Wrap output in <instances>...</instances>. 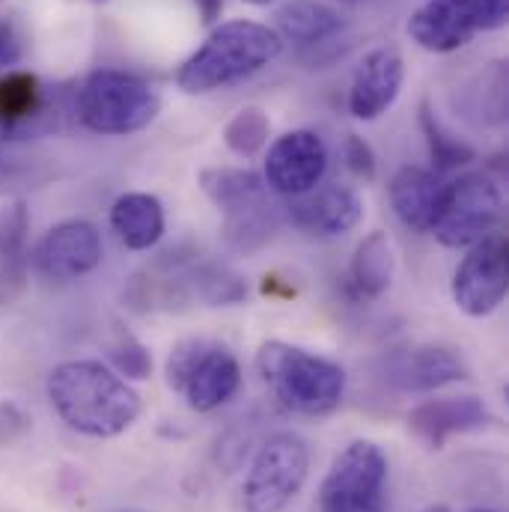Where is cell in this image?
<instances>
[{
    "instance_id": "22",
    "label": "cell",
    "mask_w": 509,
    "mask_h": 512,
    "mask_svg": "<svg viewBox=\"0 0 509 512\" xmlns=\"http://www.w3.org/2000/svg\"><path fill=\"white\" fill-rule=\"evenodd\" d=\"M197 182L200 191L212 200V206H218L224 215L251 209L268 200L265 179L248 167H206L200 170Z\"/></svg>"
},
{
    "instance_id": "24",
    "label": "cell",
    "mask_w": 509,
    "mask_h": 512,
    "mask_svg": "<svg viewBox=\"0 0 509 512\" xmlns=\"http://www.w3.org/2000/svg\"><path fill=\"white\" fill-rule=\"evenodd\" d=\"M420 128L426 134V143H429V155L435 161L438 170H456V167H465L471 161H477V152L474 146H468L462 137H456L450 128L444 126L435 111L429 108V102L420 105Z\"/></svg>"
},
{
    "instance_id": "4",
    "label": "cell",
    "mask_w": 509,
    "mask_h": 512,
    "mask_svg": "<svg viewBox=\"0 0 509 512\" xmlns=\"http://www.w3.org/2000/svg\"><path fill=\"white\" fill-rule=\"evenodd\" d=\"M161 111L158 90L126 69H96L75 93L78 123L102 137H126L143 131Z\"/></svg>"
},
{
    "instance_id": "36",
    "label": "cell",
    "mask_w": 509,
    "mask_h": 512,
    "mask_svg": "<svg viewBox=\"0 0 509 512\" xmlns=\"http://www.w3.org/2000/svg\"><path fill=\"white\" fill-rule=\"evenodd\" d=\"M471 512H495V510H471Z\"/></svg>"
},
{
    "instance_id": "30",
    "label": "cell",
    "mask_w": 509,
    "mask_h": 512,
    "mask_svg": "<svg viewBox=\"0 0 509 512\" xmlns=\"http://www.w3.org/2000/svg\"><path fill=\"white\" fill-rule=\"evenodd\" d=\"M24 30L18 24L15 15L0 18V69H9L15 63H21L24 57Z\"/></svg>"
},
{
    "instance_id": "31",
    "label": "cell",
    "mask_w": 509,
    "mask_h": 512,
    "mask_svg": "<svg viewBox=\"0 0 509 512\" xmlns=\"http://www.w3.org/2000/svg\"><path fill=\"white\" fill-rule=\"evenodd\" d=\"M27 432H30V417L15 402L0 399V447L21 441Z\"/></svg>"
},
{
    "instance_id": "9",
    "label": "cell",
    "mask_w": 509,
    "mask_h": 512,
    "mask_svg": "<svg viewBox=\"0 0 509 512\" xmlns=\"http://www.w3.org/2000/svg\"><path fill=\"white\" fill-rule=\"evenodd\" d=\"M387 456L373 441H352L319 489V512H384Z\"/></svg>"
},
{
    "instance_id": "19",
    "label": "cell",
    "mask_w": 509,
    "mask_h": 512,
    "mask_svg": "<svg viewBox=\"0 0 509 512\" xmlns=\"http://www.w3.org/2000/svg\"><path fill=\"white\" fill-rule=\"evenodd\" d=\"M111 230L128 251H152L164 239V206L158 197L131 191L111 206Z\"/></svg>"
},
{
    "instance_id": "7",
    "label": "cell",
    "mask_w": 509,
    "mask_h": 512,
    "mask_svg": "<svg viewBox=\"0 0 509 512\" xmlns=\"http://www.w3.org/2000/svg\"><path fill=\"white\" fill-rule=\"evenodd\" d=\"M310 474V447L295 432H277L256 450L242 486L245 512H283L304 489Z\"/></svg>"
},
{
    "instance_id": "25",
    "label": "cell",
    "mask_w": 509,
    "mask_h": 512,
    "mask_svg": "<svg viewBox=\"0 0 509 512\" xmlns=\"http://www.w3.org/2000/svg\"><path fill=\"white\" fill-rule=\"evenodd\" d=\"M271 233H274V209L268 206V200L259 203V206H251V209L230 212L227 224H224L227 242L236 251H245V254L262 248L271 239Z\"/></svg>"
},
{
    "instance_id": "18",
    "label": "cell",
    "mask_w": 509,
    "mask_h": 512,
    "mask_svg": "<svg viewBox=\"0 0 509 512\" xmlns=\"http://www.w3.org/2000/svg\"><path fill=\"white\" fill-rule=\"evenodd\" d=\"M444 182L435 170L426 167H399L387 185V197L390 206L396 212V218L417 233H429L438 200H441Z\"/></svg>"
},
{
    "instance_id": "17",
    "label": "cell",
    "mask_w": 509,
    "mask_h": 512,
    "mask_svg": "<svg viewBox=\"0 0 509 512\" xmlns=\"http://www.w3.org/2000/svg\"><path fill=\"white\" fill-rule=\"evenodd\" d=\"M468 379L462 358L444 346H417L393 358L387 382L402 393H432Z\"/></svg>"
},
{
    "instance_id": "5",
    "label": "cell",
    "mask_w": 509,
    "mask_h": 512,
    "mask_svg": "<svg viewBox=\"0 0 509 512\" xmlns=\"http://www.w3.org/2000/svg\"><path fill=\"white\" fill-rule=\"evenodd\" d=\"M504 221V194L489 173H462L447 182L429 233L450 251H468Z\"/></svg>"
},
{
    "instance_id": "3",
    "label": "cell",
    "mask_w": 509,
    "mask_h": 512,
    "mask_svg": "<svg viewBox=\"0 0 509 512\" xmlns=\"http://www.w3.org/2000/svg\"><path fill=\"white\" fill-rule=\"evenodd\" d=\"M256 370L271 399L292 414L325 417L337 411L346 396V373L340 364L280 340L259 346Z\"/></svg>"
},
{
    "instance_id": "34",
    "label": "cell",
    "mask_w": 509,
    "mask_h": 512,
    "mask_svg": "<svg viewBox=\"0 0 509 512\" xmlns=\"http://www.w3.org/2000/svg\"><path fill=\"white\" fill-rule=\"evenodd\" d=\"M245 3H251V6H271L274 0H245Z\"/></svg>"
},
{
    "instance_id": "11",
    "label": "cell",
    "mask_w": 509,
    "mask_h": 512,
    "mask_svg": "<svg viewBox=\"0 0 509 512\" xmlns=\"http://www.w3.org/2000/svg\"><path fill=\"white\" fill-rule=\"evenodd\" d=\"M328 173V146L310 128H295L280 134L265 155V185L292 200L313 191Z\"/></svg>"
},
{
    "instance_id": "29",
    "label": "cell",
    "mask_w": 509,
    "mask_h": 512,
    "mask_svg": "<svg viewBox=\"0 0 509 512\" xmlns=\"http://www.w3.org/2000/svg\"><path fill=\"white\" fill-rule=\"evenodd\" d=\"M343 158H346V167L358 179H364V182H373L376 179V152H373V146L364 137L349 134L346 143H343Z\"/></svg>"
},
{
    "instance_id": "27",
    "label": "cell",
    "mask_w": 509,
    "mask_h": 512,
    "mask_svg": "<svg viewBox=\"0 0 509 512\" xmlns=\"http://www.w3.org/2000/svg\"><path fill=\"white\" fill-rule=\"evenodd\" d=\"M197 289H200V295H203L209 304H236V301L245 298L242 280H239L233 271L218 268V265L197 271Z\"/></svg>"
},
{
    "instance_id": "2",
    "label": "cell",
    "mask_w": 509,
    "mask_h": 512,
    "mask_svg": "<svg viewBox=\"0 0 509 512\" xmlns=\"http://www.w3.org/2000/svg\"><path fill=\"white\" fill-rule=\"evenodd\" d=\"M283 51V39L274 27L259 21H224L206 42L179 66L176 84L188 96H203L224 90L271 66Z\"/></svg>"
},
{
    "instance_id": "26",
    "label": "cell",
    "mask_w": 509,
    "mask_h": 512,
    "mask_svg": "<svg viewBox=\"0 0 509 512\" xmlns=\"http://www.w3.org/2000/svg\"><path fill=\"white\" fill-rule=\"evenodd\" d=\"M268 134H271L268 114L259 111V108H242L224 128V143L239 158H254V155L262 152V146L268 143Z\"/></svg>"
},
{
    "instance_id": "35",
    "label": "cell",
    "mask_w": 509,
    "mask_h": 512,
    "mask_svg": "<svg viewBox=\"0 0 509 512\" xmlns=\"http://www.w3.org/2000/svg\"><path fill=\"white\" fill-rule=\"evenodd\" d=\"M340 3H361V0H340Z\"/></svg>"
},
{
    "instance_id": "14",
    "label": "cell",
    "mask_w": 509,
    "mask_h": 512,
    "mask_svg": "<svg viewBox=\"0 0 509 512\" xmlns=\"http://www.w3.org/2000/svg\"><path fill=\"white\" fill-rule=\"evenodd\" d=\"M289 218L298 230L322 239L352 233L364 218V200L355 188L340 182H319L313 191L289 200Z\"/></svg>"
},
{
    "instance_id": "8",
    "label": "cell",
    "mask_w": 509,
    "mask_h": 512,
    "mask_svg": "<svg viewBox=\"0 0 509 512\" xmlns=\"http://www.w3.org/2000/svg\"><path fill=\"white\" fill-rule=\"evenodd\" d=\"M507 21L509 0H426L411 12L408 36L429 54H453Z\"/></svg>"
},
{
    "instance_id": "21",
    "label": "cell",
    "mask_w": 509,
    "mask_h": 512,
    "mask_svg": "<svg viewBox=\"0 0 509 512\" xmlns=\"http://www.w3.org/2000/svg\"><path fill=\"white\" fill-rule=\"evenodd\" d=\"M30 215L21 200L0 206V304H9L27 280Z\"/></svg>"
},
{
    "instance_id": "37",
    "label": "cell",
    "mask_w": 509,
    "mask_h": 512,
    "mask_svg": "<svg viewBox=\"0 0 509 512\" xmlns=\"http://www.w3.org/2000/svg\"><path fill=\"white\" fill-rule=\"evenodd\" d=\"M96 3H105V0H96Z\"/></svg>"
},
{
    "instance_id": "20",
    "label": "cell",
    "mask_w": 509,
    "mask_h": 512,
    "mask_svg": "<svg viewBox=\"0 0 509 512\" xmlns=\"http://www.w3.org/2000/svg\"><path fill=\"white\" fill-rule=\"evenodd\" d=\"M274 21L280 39L298 42L304 48L328 45L343 30L340 12L322 0H286L274 12Z\"/></svg>"
},
{
    "instance_id": "12",
    "label": "cell",
    "mask_w": 509,
    "mask_h": 512,
    "mask_svg": "<svg viewBox=\"0 0 509 512\" xmlns=\"http://www.w3.org/2000/svg\"><path fill=\"white\" fill-rule=\"evenodd\" d=\"M54 93L30 72H6L0 78V143L30 140L60 123Z\"/></svg>"
},
{
    "instance_id": "13",
    "label": "cell",
    "mask_w": 509,
    "mask_h": 512,
    "mask_svg": "<svg viewBox=\"0 0 509 512\" xmlns=\"http://www.w3.org/2000/svg\"><path fill=\"white\" fill-rule=\"evenodd\" d=\"M33 265L48 280H78L102 265V236L90 221L51 227L33 251Z\"/></svg>"
},
{
    "instance_id": "32",
    "label": "cell",
    "mask_w": 509,
    "mask_h": 512,
    "mask_svg": "<svg viewBox=\"0 0 509 512\" xmlns=\"http://www.w3.org/2000/svg\"><path fill=\"white\" fill-rule=\"evenodd\" d=\"M197 9H200V21L203 24H215L224 12V0H194Z\"/></svg>"
},
{
    "instance_id": "15",
    "label": "cell",
    "mask_w": 509,
    "mask_h": 512,
    "mask_svg": "<svg viewBox=\"0 0 509 512\" xmlns=\"http://www.w3.org/2000/svg\"><path fill=\"white\" fill-rule=\"evenodd\" d=\"M405 60L396 48H376L355 69L349 87V114L361 123H373L393 108L402 93Z\"/></svg>"
},
{
    "instance_id": "10",
    "label": "cell",
    "mask_w": 509,
    "mask_h": 512,
    "mask_svg": "<svg viewBox=\"0 0 509 512\" xmlns=\"http://www.w3.org/2000/svg\"><path fill=\"white\" fill-rule=\"evenodd\" d=\"M507 251V236L495 230L492 236H486L462 256L453 274V286H450L453 301L462 313L483 319V316H492L504 304L509 289Z\"/></svg>"
},
{
    "instance_id": "28",
    "label": "cell",
    "mask_w": 509,
    "mask_h": 512,
    "mask_svg": "<svg viewBox=\"0 0 509 512\" xmlns=\"http://www.w3.org/2000/svg\"><path fill=\"white\" fill-rule=\"evenodd\" d=\"M111 370L114 373H120V376H126V379H146L149 373H152V358H149V352L137 343V340H131L126 337L120 346H114V352H111Z\"/></svg>"
},
{
    "instance_id": "6",
    "label": "cell",
    "mask_w": 509,
    "mask_h": 512,
    "mask_svg": "<svg viewBox=\"0 0 509 512\" xmlns=\"http://www.w3.org/2000/svg\"><path fill=\"white\" fill-rule=\"evenodd\" d=\"M167 387L176 390L188 408L209 414L230 402L242 384L236 355L212 340H185L167 358Z\"/></svg>"
},
{
    "instance_id": "23",
    "label": "cell",
    "mask_w": 509,
    "mask_h": 512,
    "mask_svg": "<svg viewBox=\"0 0 509 512\" xmlns=\"http://www.w3.org/2000/svg\"><path fill=\"white\" fill-rule=\"evenodd\" d=\"M393 245L387 239V233L376 230L370 233L352 256V265H349V280H352V289L361 295V298H382L384 292L390 289V280H393Z\"/></svg>"
},
{
    "instance_id": "16",
    "label": "cell",
    "mask_w": 509,
    "mask_h": 512,
    "mask_svg": "<svg viewBox=\"0 0 509 512\" xmlns=\"http://www.w3.org/2000/svg\"><path fill=\"white\" fill-rule=\"evenodd\" d=\"M492 411L477 396H450V399H426L408 414V429L432 450H441L447 438L480 432L492 423Z\"/></svg>"
},
{
    "instance_id": "33",
    "label": "cell",
    "mask_w": 509,
    "mask_h": 512,
    "mask_svg": "<svg viewBox=\"0 0 509 512\" xmlns=\"http://www.w3.org/2000/svg\"><path fill=\"white\" fill-rule=\"evenodd\" d=\"M423 512H450V507H444V504H435V507H426Z\"/></svg>"
},
{
    "instance_id": "1",
    "label": "cell",
    "mask_w": 509,
    "mask_h": 512,
    "mask_svg": "<svg viewBox=\"0 0 509 512\" xmlns=\"http://www.w3.org/2000/svg\"><path fill=\"white\" fill-rule=\"evenodd\" d=\"M45 390L57 417L87 438H117L140 417V396L102 361L57 364Z\"/></svg>"
}]
</instances>
